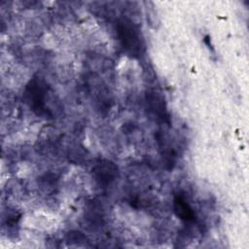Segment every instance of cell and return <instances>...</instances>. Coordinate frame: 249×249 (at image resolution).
I'll return each instance as SVG.
<instances>
[{"label": "cell", "instance_id": "3957f363", "mask_svg": "<svg viewBox=\"0 0 249 249\" xmlns=\"http://www.w3.org/2000/svg\"><path fill=\"white\" fill-rule=\"evenodd\" d=\"M146 107L148 112L156 121L170 124V117L167 110L164 96L156 89H150L146 92Z\"/></svg>", "mask_w": 249, "mask_h": 249}, {"label": "cell", "instance_id": "8992f818", "mask_svg": "<svg viewBox=\"0 0 249 249\" xmlns=\"http://www.w3.org/2000/svg\"><path fill=\"white\" fill-rule=\"evenodd\" d=\"M173 210L175 215L185 222H194L196 214L190 204L182 196H176L173 200Z\"/></svg>", "mask_w": 249, "mask_h": 249}, {"label": "cell", "instance_id": "5b68a950", "mask_svg": "<svg viewBox=\"0 0 249 249\" xmlns=\"http://www.w3.org/2000/svg\"><path fill=\"white\" fill-rule=\"evenodd\" d=\"M156 138H157L159 149L162 158V161L166 165V168L170 170L173 168L175 164V159H176V153L172 146V143L168 138V136L161 131H159L157 133Z\"/></svg>", "mask_w": 249, "mask_h": 249}, {"label": "cell", "instance_id": "6da1fadb", "mask_svg": "<svg viewBox=\"0 0 249 249\" xmlns=\"http://www.w3.org/2000/svg\"><path fill=\"white\" fill-rule=\"evenodd\" d=\"M118 40L124 51L132 57H139L145 50L144 40L139 28L129 19L123 18L116 24Z\"/></svg>", "mask_w": 249, "mask_h": 249}, {"label": "cell", "instance_id": "7a4b0ae2", "mask_svg": "<svg viewBox=\"0 0 249 249\" xmlns=\"http://www.w3.org/2000/svg\"><path fill=\"white\" fill-rule=\"evenodd\" d=\"M24 99L30 109L39 116L50 115L47 107L48 86L40 78H32L24 89Z\"/></svg>", "mask_w": 249, "mask_h": 249}, {"label": "cell", "instance_id": "277c9868", "mask_svg": "<svg viewBox=\"0 0 249 249\" xmlns=\"http://www.w3.org/2000/svg\"><path fill=\"white\" fill-rule=\"evenodd\" d=\"M118 166L108 160H98L92 166L91 174L94 181L102 187H108L118 177Z\"/></svg>", "mask_w": 249, "mask_h": 249}]
</instances>
